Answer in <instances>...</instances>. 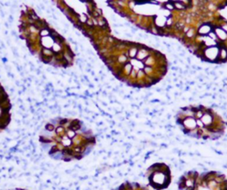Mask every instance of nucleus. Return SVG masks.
Instances as JSON below:
<instances>
[{
  "mask_svg": "<svg viewBox=\"0 0 227 190\" xmlns=\"http://www.w3.org/2000/svg\"><path fill=\"white\" fill-rule=\"evenodd\" d=\"M38 141L52 159L62 162L79 161L96 146V136L76 118L56 117L44 124Z\"/></svg>",
  "mask_w": 227,
  "mask_h": 190,
  "instance_id": "nucleus-1",
  "label": "nucleus"
},
{
  "mask_svg": "<svg viewBox=\"0 0 227 190\" xmlns=\"http://www.w3.org/2000/svg\"><path fill=\"white\" fill-rule=\"evenodd\" d=\"M176 124L189 137L214 141L225 132L226 123L212 108L202 105L181 108L176 116Z\"/></svg>",
  "mask_w": 227,
  "mask_h": 190,
  "instance_id": "nucleus-2",
  "label": "nucleus"
},
{
  "mask_svg": "<svg viewBox=\"0 0 227 190\" xmlns=\"http://www.w3.org/2000/svg\"><path fill=\"white\" fill-rule=\"evenodd\" d=\"M178 187L179 190H227V177L216 171L202 173L188 171L179 178Z\"/></svg>",
  "mask_w": 227,
  "mask_h": 190,
  "instance_id": "nucleus-3",
  "label": "nucleus"
},
{
  "mask_svg": "<svg viewBox=\"0 0 227 190\" xmlns=\"http://www.w3.org/2000/svg\"><path fill=\"white\" fill-rule=\"evenodd\" d=\"M148 185L154 190L167 189L171 184L172 174L169 165L165 163H154L145 172Z\"/></svg>",
  "mask_w": 227,
  "mask_h": 190,
  "instance_id": "nucleus-4",
  "label": "nucleus"
},
{
  "mask_svg": "<svg viewBox=\"0 0 227 190\" xmlns=\"http://www.w3.org/2000/svg\"><path fill=\"white\" fill-rule=\"evenodd\" d=\"M11 108L10 98L0 84V132L6 130L11 122Z\"/></svg>",
  "mask_w": 227,
  "mask_h": 190,
  "instance_id": "nucleus-5",
  "label": "nucleus"
},
{
  "mask_svg": "<svg viewBox=\"0 0 227 190\" xmlns=\"http://www.w3.org/2000/svg\"><path fill=\"white\" fill-rule=\"evenodd\" d=\"M111 190H150L147 186L138 183V182L124 181L118 187Z\"/></svg>",
  "mask_w": 227,
  "mask_h": 190,
  "instance_id": "nucleus-6",
  "label": "nucleus"
},
{
  "mask_svg": "<svg viewBox=\"0 0 227 190\" xmlns=\"http://www.w3.org/2000/svg\"><path fill=\"white\" fill-rule=\"evenodd\" d=\"M210 31H211V27L208 24H203L198 28V34L202 36V37H204V36H206V35H209Z\"/></svg>",
  "mask_w": 227,
  "mask_h": 190,
  "instance_id": "nucleus-7",
  "label": "nucleus"
},
{
  "mask_svg": "<svg viewBox=\"0 0 227 190\" xmlns=\"http://www.w3.org/2000/svg\"><path fill=\"white\" fill-rule=\"evenodd\" d=\"M214 31L216 33L217 38H220L221 41H224V40L227 38V33L224 31L223 28H214Z\"/></svg>",
  "mask_w": 227,
  "mask_h": 190,
  "instance_id": "nucleus-8",
  "label": "nucleus"
},
{
  "mask_svg": "<svg viewBox=\"0 0 227 190\" xmlns=\"http://www.w3.org/2000/svg\"><path fill=\"white\" fill-rule=\"evenodd\" d=\"M51 35V30H50V28H43L39 31V36L41 37H49Z\"/></svg>",
  "mask_w": 227,
  "mask_h": 190,
  "instance_id": "nucleus-9",
  "label": "nucleus"
},
{
  "mask_svg": "<svg viewBox=\"0 0 227 190\" xmlns=\"http://www.w3.org/2000/svg\"><path fill=\"white\" fill-rule=\"evenodd\" d=\"M195 35V29L194 28H189L188 31L185 33V36L188 37V38H192L193 37H194Z\"/></svg>",
  "mask_w": 227,
  "mask_h": 190,
  "instance_id": "nucleus-10",
  "label": "nucleus"
},
{
  "mask_svg": "<svg viewBox=\"0 0 227 190\" xmlns=\"http://www.w3.org/2000/svg\"><path fill=\"white\" fill-rule=\"evenodd\" d=\"M174 7L178 8V10H183V9L185 8V6L181 2H176V3H174Z\"/></svg>",
  "mask_w": 227,
  "mask_h": 190,
  "instance_id": "nucleus-11",
  "label": "nucleus"
},
{
  "mask_svg": "<svg viewBox=\"0 0 227 190\" xmlns=\"http://www.w3.org/2000/svg\"><path fill=\"white\" fill-rule=\"evenodd\" d=\"M165 8H167L168 10H173L175 7H174V4H171V3H167L165 4Z\"/></svg>",
  "mask_w": 227,
  "mask_h": 190,
  "instance_id": "nucleus-12",
  "label": "nucleus"
},
{
  "mask_svg": "<svg viewBox=\"0 0 227 190\" xmlns=\"http://www.w3.org/2000/svg\"><path fill=\"white\" fill-rule=\"evenodd\" d=\"M8 190H29L27 188H21V187H15V188H12V189H8Z\"/></svg>",
  "mask_w": 227,
  "mask_h": 190,
  "instance_id": "nucleus-13",
  "label": "nucleus"
},
{
  "mask_svg": "<svg viewBox=\"0 0 227 190\" xmlns=\"http://www.w3.org/2000/svg\"><path fill=\"white\" fill-rule=\"evenodd\" d=\"M8 21H9V22H11V23L13 21V16H12V15L9 16V20H8Z\"/></svg>",
  "mask_w": 227,
  "mask_h": 190,
  "instance_id": "nucleus-14",
  "label": "nucleus"
},
{
  "mask_svg": "<svg viewBox=\"0 0 227 190\" xmlns=\"http://www.w3.org/2000/svg\"><path fill=\"white\" fill-rule=\"evenodd\" d=\"M12 35H13V36H15V37H16V33H15V31H12Z\"/></svg>",
  "mask_w": 227,
  "mask_h": 190,
  "instance_id": "nucleus-15",
  "label": "nucleus"
},
{
  "mask_svg": "<svg viewBox=\"0 0 227 190\" xmlns=\"http://www.w3.org/2000/svg\"><path fill=\"white\" fill-rule=\"evenodd\" d=\"M6 28H8V27H9V26H8V23H6Z\"/></svg>",
  "mask_w": 227,
  "mask_h": 190,
  "instance_id": "nucleus-16",
  "label": "nucleus"
}]
</instances>
